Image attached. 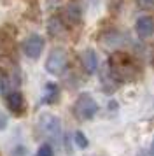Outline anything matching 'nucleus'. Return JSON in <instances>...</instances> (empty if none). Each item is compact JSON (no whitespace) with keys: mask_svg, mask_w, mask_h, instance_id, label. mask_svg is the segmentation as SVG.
<instances>
[{"mask_svg":"<svg viewBox=\"0 0 154 156\" xmlns=\"http://www.w3.org/2000/svg\"><path fill=\"white\" fill-rule=\"evenodd\" d=\"M100 79H102V83H103L105 91H114V90L119 86L117 77H116V76H114V72L110 70L109 63H105V67L100 70Z\"/></svg>","mask_w":154,"mask_h":156,"instance_id":"12","label":"nucleus"},{"mask_svg":"<svg viewBox=\"0 0 154 156\" xmlns=\"http://www.w3.org/2000/svg\"><path fill=\"white\" fill-rule=\"evenodd\" d=\"M5 125H7V118L0 112V130H4V128H5Z\"/></svg>","mask_w":154,"mask_h":156,"instance_id":"18","label":"nucleus"},{"mask_svg":"<svg viewBox=\"0 0 154 156\" xmlns=\"http://www.w3.org/2000/svg\"><path fill=\"white\" fill-rule=\"evenodd\" d=\"M58 86L53 84V83H49L46 86V93H44V98H42V104H54L58 102Z\"/></svg>","mask_w":154,"mask_h":156,"instance_id":"14","label":"nucleus"},{"mask_svg":"<svg viewBox=\"0 0 154 156\" xmlns=\"http://www.w3.org/2000/svg\"><path fill=\"white\" fill-rule=\"evenodd\" d=\"M74 137H75V139H74V142H75L77 147H81V149H86V147H88V144H89V142H88L86 135H84L82 132H81V130H77Z\"/></svg>","mask_w":154,"mask_h":156,"instance_id":"15","label":"nucleus"},{"mask_svg":"<svg viewBox=\"0 0 154 156\" xmlns=\"http://www.w3.org/2000/svg\"><path fill=\"white\" fill-rule=\"evenodd\" d=\"M67 63H68V56H67V51L63 49V48H53V49L49 51L47 58H46V72L51 74V76H61L65 69H67Z\"/></svg>","mask_w":154,"mask_h":156,"instance_id":"4","label":"nucleus"},{"mask_svg":"<svg viewBox=\"0 0 154 156\" xmlns=\"http://www.w3.org/2000/svg\"><path fill=\"white\" fill-rule=\"evenodd\" d=\"M135 30L138 34L140 39H149L152 37L154 34V18L151 16H142L137 20V25H135Z\"/></svg>","mask_w":154,"mask_h":156,"instance_id":"8","label":"nucleus"},{"mask_svg":"<svg viewBox=\"0 0 154 156\" xmlns=\"http://www.w3.org/2000/svg\"><path fill=\"white\" fill-rule=\"evenodd\" d=\"M39 130H40L42 133L46 135L47 139H58L60 133H61V123L60 119L53 116V114H42L40 119H39Z\"/></svg>","mask_w":154,"mask_h":156,"instance_id":"5","label":"nucleus"},{"mask_svg":"<svg viewBox=\"0 0 154 156\" xmlns=\"http://www.w3.org/2000/svg\"><path fill=\"white\" fill-rule=\"evenodd\" d=\"M47 30H49V34L53 37H58V35H61L63 34V30H65V23L61 21V18H49V21H47Z\"/></svg>","mask_w":154,"mask_h":156,"instance_id":"13","label":"nucleus"},{"mask_svg":"<svg viewBox=\"0 0 154 156\" xmlns=\"http://www.w3.org/2000/svg\"><path fill=\"white\" fill-rule=\"evenodd\" d=\"M82 20V12H81V7L75 5V4H68L61 9V21L65 23V27H77Z\"/></svg>","mask_w":154,"mask_h":156,"instance_id":"7","label":"nucleus"},{"mask_svg":"<svg viewBox=\"0 0 154 156\" xmlns=\"http://www.w3.org/2000/svg\"><path fill=\"white\" fill-rule=\"evenodd\" d=\"M81 63H82L84 70H86V74H95V72L98 70V56L96 53L93 49H86L82 51V55H81Z\"/></svg>","mask_w":154,"mask_h":156,"instance_id":"11","label":"nucleus"},{"mask_svg":"<svg viewBox=\"0 0 154 156\" xmlns=\"http://www.w3.org/2000/svg\"><path fill=\"white\" fill-rule=\"evenodd\" d=\"M44 46H46L44 37L39 35V34H32V35H28L26 39L23 41V53H25L30 60H35V58L40 56Z\"/></svg>","mask_w":154,"mask_h":156,"instance_id":"6","label":"nucleus"},{"mask_svg":"<svg viewBox=\"0 0 154 156\" xmlns=\"http://www.w3.org/2000/svg\"><path fill=\"white\" fill-rule=\"evenodd\" d=\"M152 63H154V56H152Z\"/></svg>","mask_w":154,"mask_h":156,"instance_id":"21","label":"nucleus"},{"mask_svg":"<svg viewBox=\"0 0 154 156\" xmlns=\"http://www.w3.org/2000/svg\"><path fill=\"white\" fill-rule=\"evenodd\" d=\"M72 111H74V116L79 121H89L98 112V104L95 102V98L89 93H81L74 102Z\"/></svg>","mask_w":154,"mask_h":156,"instance_id":"3","label":"nucleus"},{"mask_svg":"<svg viewBox=\"0 0 154 156\" xmlns=\"http://www.w3.org/2000/svg\"><path fill=\"white\" fill-rule=\"evenodd\" d=\"M137 2V5L140 9H144V11H151L154 9V0H135Z\"/></svg>","mask_w":154,"mask_h":156,"instance_id":"17","label":"nucleus"},{"mask_svg":"<svg viewBox=\"0 0 154 156\" xmlns=\"http://www.w3.org/2000/svg\"><path fill=\"white\" fill-rule=\"evenodd\" d=\"M149 153H151V156H154V140H152V144H151V149H149Z\"/></svg>","mask_w":154,"mask_h":156,"instance_id":"19","label":"nucleus"},{"mask_svg":"<svg viewBox=\"0 0 154 156\" xmlns=\"http://www.w3.org/2000/svg\"><path fill=\"white\" fill-rule=\"evenodd\" d=\"M5 105L7 109L14 114H21L23 112V109H25V97H23V93L19 91H12L9 93L5 97Z\"/></svg>","mask_w":154,"mask_h":156,"instance_id":"9","label":"nucleus"},{"mask_svg":"<svg viewBox=\"0 0 154 156\" xmlns=\"http://www.w3.org/2000/svg\"><path fill=\"white\" fill-rule=\"evenodd\" d=\"M109 67H110V70L114 72V76L117 77L119 83H128V81H133V79H137L138 76V63L133 60L128 53H114L110 55L109 58Z\"/></svg>","mask_w":154,"mask_h":156,"instance_id":"1","label":"nucleus"},{"mask_svg":"<svg viewBox=\"0 0 154 156\" xmlns=\"http://www.w3.org/2000/svg\"><path fill=\"white\" fill-rule=\"evenodd\" d=\"M54 154V149H53V146L51 144H42L40 147H39V151L35 153V156H53Z\"/></svg>","mask_w":154,"mask_h":156,"instance_id":"16","label":"nucleus"},{"mask_svg":"<svg viewBox=\"0 0 154 156\" xmlns=\"http://www.w3.org/2000/svg\"><path fill=\"white\" fill-rule=\"evenodd\" d=\"M137 156H147V154H145V153H138Z\"/></svg>","mask_w":154,"mask_h":156,"instance_id":"20","label":"nucleus"},{"mask_svg":"<svg viewBox=\"0 0 154 156\" xmlns=\"http://www.w3.org/2000/svg\"><path fill=\"white\" fill-rule=\"evenodd\" d=\"M21 83V76H19V69L18 65L11 62L9 56H2L0 58V90L4 95L16 91L14 88L19 86Z\"/></svg>","mask_w":154,"mask_h":156,"instance_id":"2","label":"nucleus"},{"mask_svg":"<svg viewBox=\"0 0 154 156\" xmlns=\"http://www.w3.org/2000/svg\"><path fill=\"white\" fill-rule=\"evenodd\" d=\"M100 42L103 48H109V49H116V48H121L123 44H124V37L121 35L119 32H105L103 35L100 37Z\"/></svg>","mask_w":154,"mask_h":156,"instance_id":"10","label":"nucleus"}]
</instances>
